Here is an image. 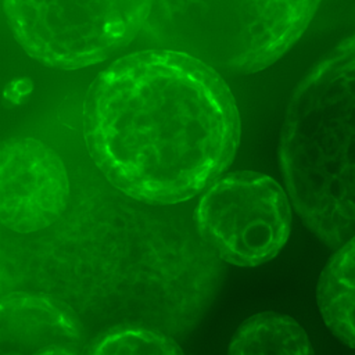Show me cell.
<instances>
[{"label": "cell", "instance_id": "cell-1", "mask_svg": "<svg viewBox=\"0 0 355 355\" xmlns=\"http://www.w3.org/2000/svg\"><path fill=\"white\" fill-rule=\"evenodd\" d=\"M83 137L114 187L143 204L172 205L227 169L240 115L216 69L158 47L121 57L96 76L83 101Z\"/></svg>", "mask_w": 355, "mask_h": 355}, {"label": "cell", "instance_id": "cell-2", "mask_svg": "<svg viewBox=\"0 0 355 355\" xmlns=\"http://www.w3.org/2000/svg\"><path fill=\"white\" fill-rule=\"evenodd\" d=\"M279 164L291 205L313 236L337 248L355 234V36L295 87Z\"/></svg>", "mask_w": 355, "mask_h": 355}, {"label": "cell", "instance_id": "cell-3", "mask_svg": "<svg viewBox=\"0 0 355 355\" xmlns=\"http://www.w3.org/2000/svg\"><path fill=\"white\" fill-rule=\"evenodd\" d=\"M320 0H151L143 26L158 47L186 53L218 72L254 73L304 33Z\"/></svg>", "mask_w": 355, "mask_h": 355}, {"label": "cell", "instance_id": "cell-4", "mask_svg": "<svg viewBox=\"0 0 355 355\" xmlns=\"http://www.w3.org/2000/svg\"><path fill=\"white\" fill-rule=\"evenodd\" d=\"M150 7L151 0H3L18 44L55 69L110 58L143 31Z\"/></svg>", "mask_w": 355, "mask_h": 355}, {"label": "cell", "instance_id": "cell-5", "mask_svg": "<svg viewBox=\"0 0 355 355\" xmlns=\"http://www.w3.org/2000/svg\"><path fill=\"white\" fill-rule=\"evenodd\" d=\"M293 205L286 189L257 171H234L212 182L200 198L196 230L219 258L254 268L273 259L291 232Z\"/></svg>", "mask_w": 355, "mask_h": 355}, {"label": "cell", "instance_id": "cell-6", "mask_svg": "<svg viewBox=\"0 0 355 355\" xmlns=\"http://www.w3.org/2000/svg\"><path fill=\"white\" fill-rule=\"evenodd\" d=\"M69 178L60 155L33 137L0 141V225L29 234L47 229L64 214Z\"/></svg>", "mask_w": 355, "mask_h": 355}, {"label": "cell", "instance_id": "cell-7", "mask_svg": "<svg viewBox=\"0 0 355 355\" xmlns=\"http://www.w3.org/2000/svg\"><path fill=\"white\" fill-rule=\"evenodd\" d=\"M85 333L62 301L37 293L0 295V355L83 354Z\"/></svg>", "mask_w": 355, "mask_h": 355}, {"label": "cell", "instance_id": "cell-8", "mask_svg": "<svg viewBox=\"0 0 355 355\" xmlns=\"http://www.w3.org/2000/svg\"><path fill=\"white\" fill-rule=\"evenodd\" d=\"M316 302L331 334L355 349V234L340 244L324 265Z\"/></svg>", "mask_w": 355, "mask_h": 355}, {"label": "cell", "instance_id": "cell-9", "mask_svg": "<svg viewBox=\"0 0 355 355\" xmlns=\"http://www.w3.org/2000/svg\"><path fill=\"white\" fill-rule=\"evenodd\" d=\"M229 354H313L309 337L293 318L265 311L247 318L234 331Z\"/></svg>", "mask_w": 355, "mask_h": 355}, {"label": "cell", "instance_id": "cell-10", "mask_svg": "<svg viewBox=\"0 0 355 355\" xmlns=\"http://www.w3.org/2000/svg\"><path fill=\"white\" fill-rule=\"evenodd\" d=\"M83 354L92 355H176L183 348L173 336L155 327L141 324H122L97 336Z\"/></svg>", "mask_w": 355, "mask_h": 355}, {"label": "cell", "instance_id": "cell-11", "mask_svg": "<svg viewBox=\"0 0 355 355\" xmlns=\"http://www.w3.org/2000/svg\"><path fill=\"white\" fill-rule=\"evenodd\" d=\"M32 90V82L28 78H21L10 82L4 89V98L11 101L12 104H19L22 98H25Z\"/></svg>", "mask_w": 355, "mask_h": 355}]
</instances>
